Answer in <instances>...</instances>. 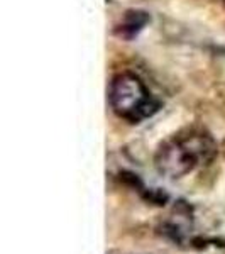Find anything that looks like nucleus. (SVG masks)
Returning a JSON list of instances; mask_svg holds the SVG:
<instances>
[{
  "mask_svg": "<svg viewBox=\"0 0 225 254\" xmlns=\"http://www.w3.org/2000/svg\"><path fill=\"white\" fill-rule=\"evenodd\" d=\"M215 141L200 129H186L159 146L154 165L166 178L176 180L190 175L215 156Z\"/></svg>",
  "mask_w": 225,
  "mask_h": 254,
  "instance_id": "nucleus-1",
  "label": "nucleus"
},
{
  "mask_svg": "<svg viewBox=\"0 0 225 254\" xmlns=\"http://www.w3.org/2000/svg\"><path fill=\"white\" fill-rule=\"evenodd\" d=\"M109 102L118 117L132 124L151 117L159 109V102L151 95L144 81L134 73H120L112 80Z\"/></svg>",
  "mask_w": 225,
  "mask_h": 254,
  "instance_id": "nucleus-2",
  "label": "nucleus"
},
{
  "mask_svg": "<svg viewBox=\"0 0 225 254\" xmlns=\"http://www.w3.org/2000/svg\"><path fill=\"white\" fill-rule=\"evenodd\" d=\"M149 17L146 15V12H141V10H130L125 14L124 20L120 22V26L117 27V34L122 36V38H134L139 31L147 24Z\"/></svg>",
  "mask_w": 225,
  "mask_h": 254,
  "instance_id": "nucleus-3",
  "label": "nucleus"
}]
</instances>
